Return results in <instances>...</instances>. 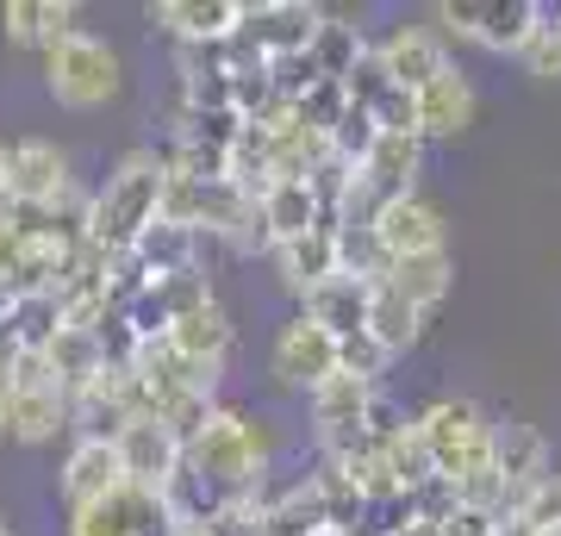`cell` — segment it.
Here are the masks:
<instances>
[{
    "label": "cell",
    "mask_w": 561,
    "mask_h": 536,
    "mask_svg": "<svg viewBox=\"0 0 561 536\" xmlns=\"http://www.w3.org/2000/svg\"><path fill=\"white\" fill-rule=\"evenodd\" d=\"M0 32L7 44H20V50H57L76 25V7L69 0H0Z\"/></svg>",
    "instance_id": "obj_21"
},
{
    "label": "cell",
    "mask_w": 561,
    "mask_h": 536,
    "mask_svg": "<svg viewBox=\"0 0 561 536\" xmlns=\"http://www.w3.org/2000/svg\"><path fill=\"white\" fill-rule=\"evenodd\" d=\"M343 88H350V100H356V106H368V113H375V106L400 88V81H393V69H387V57H381V44H368V50H362V62L350 69V81H343Z\"/></svg>",
    "instance_id": "obj_32"
},
{
    "label": "cell",
    "mask_w": 561,
    "mask_h": 536,
    "mask_svg": "<svg viewBox=\"0 0 561 536\" xmlns=\"http://www.w3.org/2000/svg\"><path fill=\"white\" fill-rule=\"evenodd\" d=\"M542 536H561V524H556V531H542Z\"/></svg>",
    "instance_id": "obj_45"
},
{
    "label": "cell",
    "mask_w": 561,
    "mask_h": 536,
    "mask_svg": "<svg viewBox=\"0 0 561 536\" xmlns=\"http://www.w3.org/2000/svg\"><path fill=\"white\" fill-rule=\"evenodd\" d=\"M542 13H549V7H537V0H443L437 25L461 44L493 50V57H505V50L524 57V44L537 38Z\"/></svg>",
    "instance_id": "obj_4"
},
{
    "label": "cell",
    "mask_w": 561,
    "mask_h": 536,
    "mask_svg": "<svg viewBox=\"0 0 561 536\" xmlns=\"http://www.w3.org/2000/svg\"><path fill=\"white\" fill-rule=\"evenodd\" d=\"M437 536H500V512H481V505H461Z\"/></svg>",
    "instance_id": "obj_37"
},
{
    "label": "cell",
    "mask_w": 561,
    "mask_h": 536,
    "mask_svg": "<svg viewBox=\"0 0 561 536\" xmlns=\"http://www.w3.org/2000/svg\"><path fill=\"white\" fill-rule=\"evenodd\" d=\"M57 487H62V499H69V512L101 505V499H113L119 487H131L125 456H119V437H76V449H69V461H62Z\"/></svg>",
    "instance_id": "obj_10"
},
{
    "label": "cell",
    "mask_w": 561,
    "mask_h": 536,
    "mask_svg": "<svg viewBox=\"0 0 561 536\" xmlns=\"http://www.w3.org/2000/svg\"><path fill=\"white\" fill-rule=\"evenodd\" d=\"M424 318H431V312H419V306H412V299H405L393 281H381V287H375V306H368V331H375V338H381L393 356H400V350H412V343L424 338Z\"/></svg>",
    "instance_id": "obj_28"
},
{
    "label": "cell",
    "mask_w": 561,
    "mask_h": 536,
    "mask_svg": "<svg viewBox=\"0 0 561 536\" xmlns=\"http://www.w3.org/2000/svg\"><path fill=\"white\" fill-rule=\"evenodd\" d=\"M13 306H20V294H13V287L0 281V331H7V318H13Z\"/></svg>",
    "instance_id": "obj_40"
},
{
    "label": "cell",
    "mask_w": 561,
    "mask_h": 536,
    "mask_svg": "<svg viewBox=\"0 0 561 536\" xmlns=\"http://www.w3.org/2000/svg\"><path fill=\"white\" fill-rule=\"evenodd\" d=\"M456 512H461V493H456V480H449V475L424 480L419 493H412V517H419L424 531H443Z\"/></svg>",
    "instance_id": "obj_35"
},
{
    "label": "cell",
    "mask_w": 561,
    "mask_h": 536,
    "mask_svg": "<svg viewBox=\"0 0 561 536\" xmlns=\"http://www.w3.org/2000/svg\"><path fill=\"white\" fill-rule=\"evenodd\" d=\"M556 20H561V13H556Z\"/></svg>",
    "instance_id": "obj_46"
},
{
    "label": "cell",
    "mask_w": 561,
    "mask_h": 536,
    "mask_svg": "<svg viewBox=\"0 0 561 536\" xmlns=\"http://www.w3.org/2000/svg\"><path fill=\"white\" fill-rule=\"evenodd\" d=\"M381 57H387V69H393V81L412 88V94H424V88L456 62L449 44H443V32H431V25H393L381 38Z\"/></svg>",
    "instance_id": "obj_15"
},
{
    "label": "cell",
    "mask_w": 561,
    "mask_h": 536,
    "mask_svg": "<svg viewBox=\"0 0 561 536\" xmlns=\"http://www.w3.org/2000/svg\"><path fill=\"white\" fill-rule=\"evenodd\" d=\"M201 231L194 225H175V219H157L150 231L138 238V250L131 256L144 262V275L162 281V275H187V269H201Z\"/></svg>",
    "instance_id": "obj_25"
},
{
    "label": "cell",
    "mask_w": 561,
    "mask_h": 536,
    "mask_svg": "<svg viewBox=\"0 0 561 536\" xmlns=\"http://www.w3.org/2000/svg\"><path fill=\"white\" fill-rule=\"evenodd\" d=\"M62 324H69V306H62L57 287H50V294H20V306L7 318V338L20 343L25 356H44V350L57 343Z\"/></svg>",
    "instance_id": "obj_26"
},
{
    "label": "cell",
    "mask_w": 561,
    "mask_h": 536,
    "mask_svg": "<svg viewBox=\"0 0 561 536\" xmlns=\"http://www.w3.org/2000/svg\"><path fill=\"white\" fill-rule=\"evenodd\" d=\"M69 536H175V524H169L162 493L119 487V493L101 499V505H81V512H69Z\"/></svg>",
    "instance_id": "obj_9"
},
{
    "label": "cell",
    "mask_w": 561,
    "mask_h": 536,
    "mask_svg": "<svg viewBox=\"0 0 561 536\" xmlns=\"http://www.w3.org/2000/svg\"><path fill=\"white\" fill-rule=\"evenodd\" d=\"M387 456V468H393V480H400V493H419L424 480H437V461H431V443H424L419 418L405 424V431H393L387 443H375Z\"/></svg>",
    "instance_id": "obj_29"
},
{
    "label": "cell",
    "mask_w": 561,
    "mask_h": 536,
    "mask_svg": "<svg viewBox=\"0 0 561 536\" xmlns=\"http://www.w3.org/2000/svg\"><path fill=\"white\" fill-rule=\"evenodd\" d=\"M119 456H125V475H131V487H144V493H162L169 480L187 468V443L162 424V418H131L119 431Z\"/></svg>",
    "instance_id": "obj_11"
},
{
    "label": "cell",
    "mask_w": 561,
    "mask_h": 536,
    "mask_svg": "<svg viewBox=\"0 0 561 536\" xmlns=\"http://www.w3.org/2000/svg\"><path fill=\"white\" fill-rule=\"evenodd\" d=\"M319 536H356V531H337V524H324V531Z\"/></svg>",
    "instance_id": "obj_42"
},
{
    "label": "cell",
    "mask_w": 561,
    "mask_h": 536,
    "mask_svg": "<svg viewBox=\"0 0 561 536\" xmlns=\"http://www.w3.org/2000/svg\"><path fill=\"white\" fill-rule=\"evenodd\" d=\"M524 76H537V81H561V20L556 13H542L537 25V38L524 44Z\"/></svg>",
    "instance_id": "obj_34"
},
{
    "label": "cell",
    "mask_w": 561,
    "mask_h": 536,
    "mask_svg": "<svg viewBox=\"0 0 561 536\" xmlns=\"http://www.w3.org/2000/svg\"><path fill=\"white\" fill-rule=\"evenodd\" d=\"M44 362H50V375H57V387H62L69 399L88 394V387H94V380L113 368V356H106V338L94 331V324H62L57 343L44 350Z\"/></svg>",
    "instance_id": "obj_20"
},
{
    "label": "cell",
    "mask_w": 561,
    "mask_h": 536,
    "mask_svg": "<svg viewBox=\"0 0 561 536\" xmlns=\"http://www.w3.org/2000/svg\"><path fill=\"white\" fill-rule=\"evenodd\" d=\"M375 238L393 262L405 256H431V250H449L443 243V213L431 206L424 194H405V199H387L381 219H375Z\"/></svg>",
    "instance_id": "obj_13"
},
{
    "label": "cell",
    "mask_w": 561,
    "mask_h": 536,
    "mask_svg": "<svg viewBox=\"0 0 561 536\" xmlns=\"http://www.w3.org/2000/svg\"><path fill=\"white\" fill-rule=\"evenodd\" d=\"M375 144H381V119L350 100V113H343L337 132H331V157H337L343 169H362V162L375 157Z\"/></svg>",
    "instance_id": "obj_31"
},
{
    "label": "cell",
    "mask_w": 561,
    "mask_h": 536,
    "mask_svg": "<svg viewBox=\"0 0 561 536\" xmlns=\"http://www.w3.org/2000/svg\"><path fill=\"white\" fill-rule=\"evenodd\" d=\"M324 7H306V0H256L243 7V38L256 44L262 57H312V44L324 32Z\"/></svg>",
    "instance_id": "obj_8"
},
{
    "label": "cell",
    "mask_w": 561,
    "mask_h": 536,
    "mask_svg": "<svg viewBox=\"0 0 561 536\" xmlns=\"http://www.w3.org/2000/svg\"><path fill=\"white\" fill-rule=\"evenodd\" d=\"M294 113H300L306 132L331 138V132H337V119L350 113V88H343V81H319V88H312V94H306L300 106H294Z\"/></svg>",
    "instance_id": "obj_33"
},
{
    "label": "cell",
    "mask_w": 561,
    "mask_h": 536,
    "mask_svg": "<svg viewBox=\"0 0 561 536\" xmlns=\"http://www.w3.org/2000/svg\"><path fill=\"white\" fill-rule=\"evenodd\" d=\"M187 468L201 480H213L231 505L256 499L275 475V424L243 406H219L206 418V431L187 443Z\"/></svg>",
    "instance_id": "obj_1"
},
{
    "label": "cell",
    "mask_w": 561,
    "mask_h": 536,
    "mask_svg": "<svg viewBox=\"0 0 561 536\" xmlns=\"http://www.w3.org/2000/svg\"><path fill=\"white\" fill-rule=\"evenodd\" d=\"M150 20L175 44H225L243 25V0H162Z\"/></svg>",
    "instance_id": "obj_19"
},
{
    "label": "cell",
    "mask_w": 561,
    "mask_h": 536,
    "mask_svg": "<svg viewBox=\"0 0 561 536\" xmlns=\"http://www.w3.org/2000/svg\"><path fill=\"white\" fill-rule=\"evenodd\" d=\"M231 338H238V324H231V312H225L219 299H213V306H201V312H187L175 331H169V343H175L194 368H206V375H225Z\"/></svg>",
    "instance_id": "obj_24"
},
{
    "label": "cell",
    "mask_w": 561,
    "mask_h": 536,
    "mask_svg": "<svg viewBox=\"0 0 561 536\" xmlns=\"http://www.w3.org/2000/svg\"><path fill=\"white\" fill-rule=\"evenodd\" d=\"M419 169H424V138H393V132H381L375 157L362 162V181H368V194L387 206V199L419 194Z\"/></svg>",
    "instance_id": "obj_23"
},
{
    "label": "cell",
    "mask_w": 561,
    "mask_h": 536,
    "mask_svg": "<svg viewBox=\"0 0 561 536\" xmlns=\"http://www.w3.org/2000/svg\"><path fill=\"white\" fill-rule=\"evenodd\" d=\"M393 287H400L419 312H437L443 299H449V287H456V256L449 250H431V256H405V262H393Z\"/></svg>",
    "instance_id": "obj_27"
},
{
    "label": "cell",
    "mask_w": 561,
    "mask_h": 536,
    "mask_svg": "<svg viewBox=\"0 0 561 536\" xmlns=\"http://www.w3.org/2000/svg\"><path fill=\"white\" fill-rule=\"evenodd\" d=\"M500 536H542V531H537V524H524L518 512H505L500 517Z\"/></svg>",
    "instance_id": "obj_39"
},
{
    "label": "cell",
    "mask_w": 561,
    "mask_h": 536,
    "mask_svg": "<svg viewBox=\"0 0 561 536\" xmlns=\"http://www.w3.org/2000/svg\"><path fill=\"white\" fill-rule=\"evenodd\" d=\"M419 431L431 443V461H437V475L461 480L468 468H481L493 461V418L474 406V399H437V406H424L419 412Z\"/></svg>",
    "instance_id": "obj_5"
},
{
    "label": "cell",
    "mask_w": 561,
    "mask_h": 536,
    "mask_svg": "<svg viewBox=\"0 0 561 536\" xmlns=\"http://www.w3.org/2000/svg\"><path fill=\"white\" fill-rule=\"evenodd\" d=\"M474 106H481V100H474V81L449 62V69L419 94V132L424 138H456V132L474 125Z\"/></svg>",
    "instance_id": "obj_22"
},
{
    "label": "cell",
    "mask_w": 561,
    "mask_h": 536,
    "mask_svg": "<svg viewBox=\"0 0 561 536\" xmlns=\"http://www.w3.org/2000/svg\"><path fill=\"white\" fill-rule=\"evenodd\" d=\"M362 50H368V38H362V25L350 20H324L319 44H312V69H319V81H350V69L362 62Z\"/></svg>",
    "instance_id": "obj_30"
},
{
    "label": "cell",
    "mask_w": 561,
    "mask_h": 536,
    "mask_svg": "<svg viewBox=\"0 0 561 536\" xmlns=\"http://www.w3.org/2000/svg\"><path fill=\"white\" fill-rule=\"evenodd\" d=\"M162 194H169V162H162V150H131V157H119V169L94 194L88 243L106 250V256H131L138 238L162 219Z\"/></svg>",
    "instance_id": "obj_2"
},
{
    "label": "cell",
    "mask_w": 561,
    "mask_h": 536,
    "mask_svg": "<svg viewBox=\"0 0 561 536\" xmlns=\"http://www.w3.org/2000/svg\"><path fill=\"white\" fill-rule=\"evenodd\" d=\"M368 306H375V281H362V275H331L324 287H312V294L300 299V312L319 318L337 343L368 331Z\"/></svg>",
    "instance_id": "obj_18"
},
{
    "label": "cell",
    "mask_w": 561,
    "mask_h": 536,
    "mask_svg": "<svg viewBox=\"0 0 561 536\" xmlns=\"http://www.w3.org/2000/svg\"><path fill=\"white\" fill-rule=\"evenodd\" d=\"M343 368V343L324 331L319 318L294 312L287 324L275 331V350H268V375H275V387H287V394H319L324 380Z\"/></svg>",
    "instance_id": "obj_6"
},
{
    "label": "cell",
    "mask_w": 561,
    "mask_h": 536,
    "mask_svg": "<svg viewBox=\"0 0 561 536\" xmlns=\"http://www.w3.org/2000/svg\"><path fill=\"white\" fill-rule=\"evenodd\" d=\"M62 424H76V399L62 394L57 380H20L13 387V406L0 418V431L13 443H50Z\"/></svg>",
    "instance_id": "obj_14"
},
{
    "label": "cell",
    "mask_w": 561,
    "mask_h": 536,
    "mask_svg": "<svg viewBox=\"0 0 561 536\" xmlns=\"http://www.w3.org/2000/svg\"><path fill=\"white\" fill-rule=\"evenodd\" d=\"M175 536H219V531H175Z\"/></svg>",
    "instance_id": "obj_43"
},
{
    "label": "cell",
    "mask_w": 561,
    "mask_h": 536,
    "mask_svg": "<svg viewBox=\"0 0 561 536\" xmlns=\"http://www.w3.org/2000/svg\"><path fill=\"white\" fill-rule=\"evenodd\" d=\"M0 199H7V150H0Z\"/></svg>",
    "instance_id": "obj_41"
},
{
    "label": "cell",
    "mask_w": 561,
    "mask_h": 536,
    "mask_svg": "<svg viewBox=\"0 0 561 536\" xmlns=\"http://www.w3.org/2000/svg\"><path fill=\"white\" fill-rule=\"evenodd\" d=\"M256 213H262V238H268V250H280V243H294V238H306V231L331 225L312 181H275V187L256 199Z\"/></svg>",
    "instance_id": "obj_16"
},
{
    "label": "cell",
    "mask_w": 561,
    "mask_h": 536,
    "mask_svg": "<svg viewBox=\"0 0 561 536\" xmlns=\"http://www.w3.org/2000/svg\"><path fill=\"white\" fill-rule=\"evenodd\" d=\"M76 181H69V157H62L57 144L44 138H20L7 144V206L13 213H44V206H57Z\"/></svg>",
    "instance_id": "obj_7"
},
{
    "label": "cell",
    "mask_w": 561,
    "mask_h": 536,
    "mask_svg": "<svg viewBox=\"0 0 561 536\" xmlns=\"http://www.w3.org/2000/svg\"><path fill=\"white\" fill-rule=\"evenodd\" d=\"M20 356H25V350L0 331V418H7V406H13V375H20Z\"/></svg>",
    "instance_id": "obj_38"
},
{
    "label": "cell",
    "mask_w": 561,
    "mask_h": 536,
    "mask_svg": "<svg viewBox=\"0 0 561 536\" xmlns=\"http://www.w3.org/2000/svg\"><path fill=\"white\" fill-rule=\"evenodd\" d=\"M493 468H500V480H505V505L518 512L524 499L549 480V443H542L537 424L500 418V424H493Z\"/></svg>",
    "instance_id": "obj_12"
},
{
    "label": "cell",
    "mask_w": 561,
    "mask_h": 536,
    "mask_svg": "<svg viewBox=\"0 0 561 536\" xmlns=\"http://www.w3.org/2000/svg\"><path fill=\"white\" fill-rule=\"evenodd\" d=\"M393 350H387L375 331H362V338H343V375H362V380H381Z\"/></svg>",
    "instance_id": "obj_36"
},
{
    "label": "cell",
    "mask_w": 561,
    "mask_h": 536,
    "mask_svg": "<svg viewBox=\"0 0 561 536\" xmlns=\"http://www.w3.org/2000/svg\"><path fill=\"white\" fill-rule=\"evenodd\" d=\"M0 536H13V524H7V517H0Z\"/></svg>",
    "instance_id": "obj_44"
},
{
    "label": "cell",
    "mask_w": 561,
    "mask_h": 536,
    "mask_svg": "<svg viewBox=\"0 0 561 536\" xmlns=\"http://www.w3.org/2000/svg\"><path fill=\"white\" fill-rule=\"evenodd\" d=\"M44 88H50V100L69 106V113H94V106H106V100L125 88V62L106 38L69 32L57 50H44Z\"/></svg>",
    "instance_id": "obj_3"
},
{
    "label": "cell",
    "mask_w": 561,
    "mask_h": 536,
    "mask_svg": "<svg viewBox=\"0 0 561 536\" xmlns=\"http://www.w3.org/2000/svg\"><path fill=\"white\" fill-rule=\"evenodd\" d=\"M275 256V275L287 294H312V287H324L331 275H343V250H337V231L331 225H319V231H306V238L280 243V250H268Z\"/></svg>",
    "instance_id": "obj_17"
}]
</instances>
